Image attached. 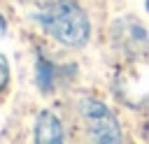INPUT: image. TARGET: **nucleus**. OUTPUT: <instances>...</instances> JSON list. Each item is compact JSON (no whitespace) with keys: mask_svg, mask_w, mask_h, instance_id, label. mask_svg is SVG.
I'll list each match as a JSON object with an SVG mask.
<instances>
[{"mask_svg":"<svg viewBox=\"0 0 149 144\" xmlns=\"http://www.w3.org/2000/svg\"><path fill=\"white\" fill-rule=\"evenodd\" d=\"M40 26L56 37L58 42L68 44V46H81L88 39L91 26H88V16L84 14V9L70 0H51L47 2L40 14Z\"/></svg>","mask_w":149,"mask_h":144,"instance_id":"f257e3e1","label":"nucleus"},{"mask_svg":"<svg viewBox=\"0 0 149 144\" xmlns=\"http://www.w3.org/2000/svg\"><path fill=\"white\" fill-rule=\"evenodd\" d=\"M81 118L91 132V139L95 142H121V128L114 118V114L95 100L81 102Z\"/></svg>","mask_w":149,"mask_h":144,"instance_id":"f03ea898","label":"nucleus"},{"mask_svg":"<svg viewBox=\"0 0 149 144\" xmlns=\"http://www.w3.org/2000/svg\"><path fill=\"white\" fill-rule=\"evenodd\" d=\"M35 142L40 144H58L63 142V128L61 121L51 111H42L35 123Z\"/></svg>","mask_w":149,"mask_h":144,"instance_id":"7ed1b4c3","label":"nucleus"},{"mask_svg":"<svg viewBox=\"0 0 149 144\" xmlns=\"http://www.w3.org/2000/svg\"><path fill=\"white\" fill-rule=\"evenodd\" d=\"M7 79H9V65H7L5 56H0V91L7 86Z\"/></svg>","mask_w":149,"mask_h":144,"instance_id":"20e7f679","label":"nucleus"},{"mask_svg":"<svg viewBox=\"0 0 149 144\" xmlns=\"http://www.w3.org/2000/svg\"><path fill=\"white\" fill-rule=\"evenodd\" d=\"M5 28H7V23H5V16H2V14H0V35H2V33H5Z\"/></svg>","mask_w":149,"mask_h":144,"instance_id":"39448f33","label":"nucleus"}]
</instances>
